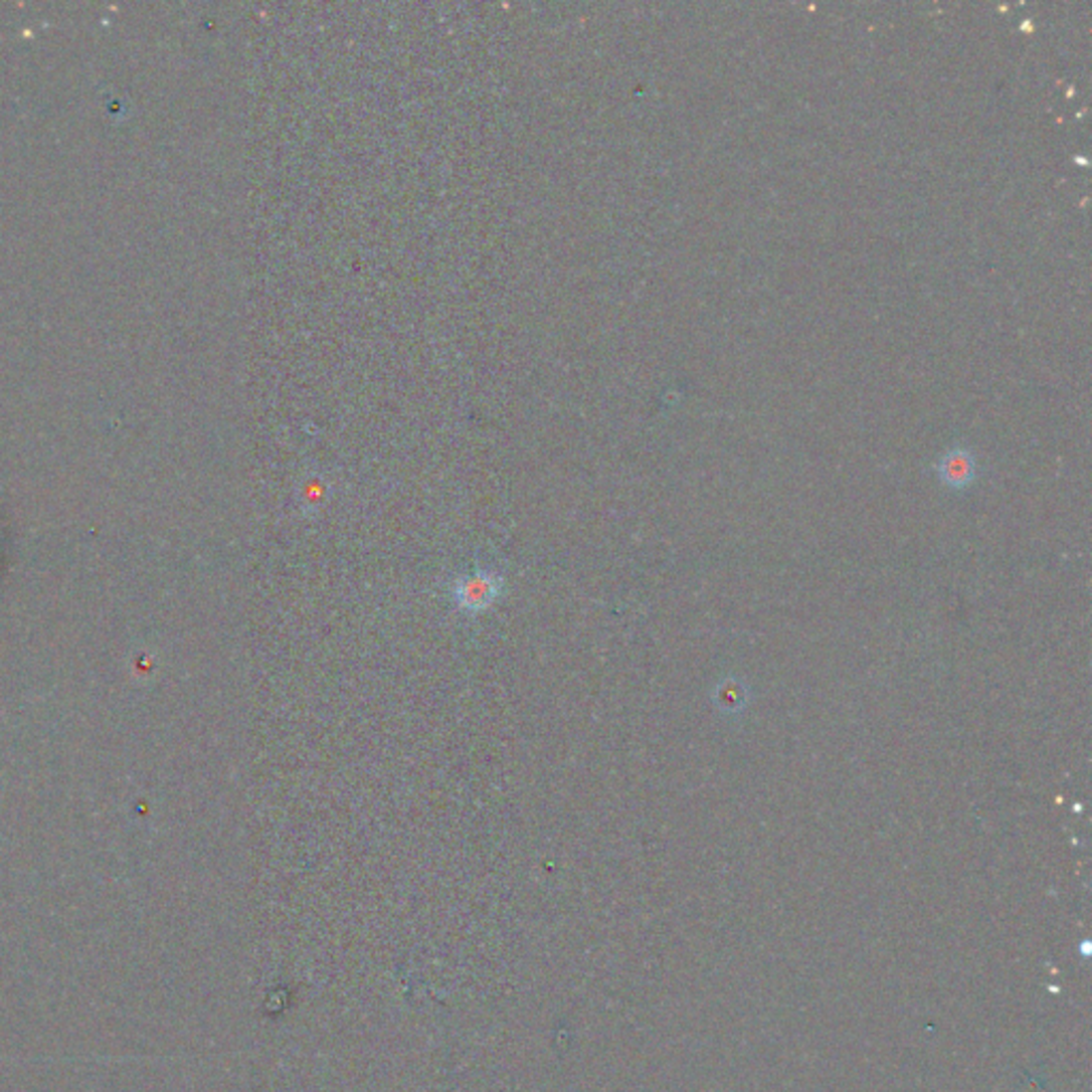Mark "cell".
<instances>
[{"mask_svg": "<svg viewBox=\"0 0 1092 1092\" xmlns=\"http://www.w3.org/2000/svg\"><path fill=\"white\" fill-rule=\"evenodd\" d=\"M502 591V580L496 574L479 572L472 576H464L460 583L454 585V600L460 608L468 612L485 610L496 602V597Z\"/></svg>", "mask_w": 1092, "mask_h": 1092, "instance_id": "obj_1", "label": "cell"}, {"mask_svg": "<svg viewBox=\"0 0 1092 1092\" xmlns=\"http://www.w3.org/2000/svg\"><path fill=\"white\" fill-rule=\"evenodd\" d=\"M939 477L945 485L954 489L966 487L975 477L973 454L964 448H952L945 452L939 462Z\"/></svg>", "mask_w": 1092, "mask_h": 1092, "instance_id": "obj_2", "label": "cell"}]
</instances>
